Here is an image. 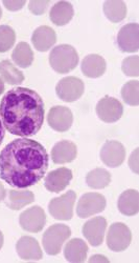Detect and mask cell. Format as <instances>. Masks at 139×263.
I'll list each match as a JSON object with an SVG mask.
<instances>
[{
  "label": "cell",
  "mask_w": 139,
  "mask_h": 263,
  "mask_svg": "<svg viewBox=\"0 0 139 263\" xmlns=\"http://www.w3.org/2000/svg\"><path fill=\"white\" fill-rule=\"evenodd\" d=\"M111 182V174L105 168H95L90 171L86 176V183L90 189L102 190Z\"/></svg>",
  "instance_id": "26"
},
{
  "label": "cell",
  "mask_w": 139,
  "mask_h": 263,
  "mask_svg": "<svg viewBox=\"0 0 139 263\" xmlns=\"http://www.w3.org/2000/svg\"><path fill=\"white\" fill-rule=\"evenodd\" d=\"M2 16H3V10L0 8V18H2Z\"/></svg>",
  "instance_id": "39"
},
{
  "label": "cell",
  "mask_w": 139,
  "mask_h": 263,
  "mask_svg": "<svg viewBox=\"0 0 139 263\" xmlns=\"http://www.w3.org/2000/svg\"><path fill=\"white\" fill-rule=\"evenodd\" d=\"M120 212L126 216H134L139 211V195L136 190L125 191L119 198Z\"/></svg>",
  "instance_id": "22"
},
{
  "label": "cell",
  "mask_w": 139,
  "mask_h": 263,
  "mask_svg": "<svg viewBox=\"0 0 139 263\" xmlns=\"http://www.w3.org/2000/svg\"><path fill=\"white\" fill-rule=\"evenodd\" d=\"M84 82L80 78L74 76L61 79L56 86L58 97L65 102L77 101L84 94Z\"/></svg>",
  "instance_id": "7"
},
{
  "label": "cell",
  "mask_w": 139,
  "mask_h": 263,
  "mask_svg": "<svg viewBox=\"0 0 139 263\" xmlns=\"http://www.w3.org/2000/svg\"><path fill=\"white\" fill-rule=\"evenodd\" d=\"M35 200V195L33 192L28 190H11L9 191L7 206L11 210L18 211L25 208Z\"/></svg>",
  "instance_id": "23"
},
{
  "label": "cell",
  "mask_w": 139,
  "mask_h": 263,
  "mask_svg": "<svg viewBox=\"0 0 139 263\" xmlns=\"http://www.w3.org/2000/svg\"><path fill=\"white\" fill-rule=\"evenodd\" d=\"M132 234L130 229L122 222L113 223L107 235V246L113 252H123L131 243Z\"/></svg>",
  "instance_id": "6"
},
{
  "label": "cell",
  "mask_w": 139,
  "mask_h": 263,
  "mask_svg": "<svg viewBox=\"0 0 139 263\" xmlns=\"http://www.w3.org/2000/svg\"><path fill=\"white\" fill-rule=\"evenodd\" d=\"M75 14L74 7L68 2H59L55 4L50 12L52 23L58 27H62L71 23Z\"/></svg>",
  "instance_id": "21"
},
{
  "label": "cell",
  "mask_w": 139,
  "mask_h": 263,
  "mask_svg": "<svg viewBox=\"0 0 139 263\" xmlns=\"http://www.w3.org/2000/svg\"><path fill=\"white\" fill-rule=\"evenodd\" d=\"M49 164V154L41 143L19 138L0 153V178L13 187L27 189L44 177Z\"/></svg>",
  "instance_id": "1"
},
{
  "label": "cell",
  "mask_w": 139,
  "mask_h": 263,
  "mask_svg": "<svg viewBox=\"0 0 139 263\" xmlns=\"http://www.w3.org/2000/svg\"><path fill=\"white\" fill-rule=\"evenodd\" d=\"M21 228L30 233H39L46 223V215L42 208L35 205L21 213L19 217Z\"/></svg>",
  "instance_id": "10"
},
{
  "label": "cell",
  "mask_w": 139,
  "mask_h": 263,
  "mask_svg": "<svg viewBox=\"0 0 139 263\" xmlns=\"http://www.w3.org/2000/svg\"><path fill=\"white\" fill-rule=\"evenodd\" d=\"M16 41L15 31L9 26H0V53L8 52Z\"/></svg>",
  "instance_id": "29"
},
{
  "label": "cell",
  "mask_w": 139,
  "mask_h": 263,
  "mask_svg": "<svg viewBox=\"0 0 139 263\" xmlns=\"http://www.w3.org/2000/svg\"><path fill=\"white\" fill-rule=\"evenodd\" d=\"M26 5V2L25 0H5L4 2V6L9 10V11H12V12H16V11H19L23 8V6Z\"/></svg>",
  "instance_id": "32"
},
{
  "label": "cell",
  "mask_w": 139,
  "mask_h": 263,
  "mask_svg": "<svg viewBox=\"0 0 139 263\" xmlns=\"http://www.w3.org/2000/svg\"><path fill=\"white\" fill-rule=\"evenodd\" d=\"M107 229V220L104 217H96L90 219L83 226V235L92 247H100L105 237Z\"/></svg>",
  "instance_id": "12"
},
{
  "label": "cell",
  "mask_w": 139,
  "mask_h": 263,
  "mask_svg": "<svg viewBox=\"0 0 139 263\" xmlns=\"http://www.w3.org/2000/svg\"><path fill=\"white\" fill-rule=\"evenodd\" d=\"M79 63L77 50L69 45L56 47L50 54L51 67L59 74H67L74 71Z\"/></svg>",
  "instance_id": "3"
},
{
  "label": "cell",
  "mask_w": 139,
  "mask_h": 263,
  "mask_svg": "<svg viewBox=\"0 0 139 263\" xmlns=\"http://www.w3.org/2000/svg\"><path fill=\"white\" fill-rule=\"evenodd\" d=\"M77 145L69 140H62L57 142L52 149V159L56 164L73 162L77 158Z\"/></svg>",
  "instance_id": "16"
},
{
  "label": "cell",
  "mask_w": 139,
  "mask_h": 263,
  "mask_svg": "<svg viewBox=\"0 0 139 263\" xmlns=\"http://www.w3.org/2000/svg\"><path fill=\"white\" fill-rule=\"evenodd\" d=\"M72 236V230L65 224H54L45 231L42 243L45 252L51 256L58 255L64 242Z\"/></svg>",
  "instance_id": "4"
},
{
  "label": "cell",
  "mask_w": 139,
  "mask_h": 263,
  "mask_svg": "<svg viewBox=\"0 0 139 263\" xmlns=\"http://www.w3.org/2000/svg\"><path fill=\"white\" fill-rule=\"evenodd\" d=\"M139 27L137 24L124 26L118 34V45L122 52L135 53L139 49Z\"/></svg>",
  "instance_id": "13"
},
{
  "label": "cell",
  "mask_w": 139,
  "mask_h": 263,
  "mask_svg": "<svg viewBox=\"0 0 139 263\" xmlns=\"http://www.w3.org/2000/svg\"><path fill=\"white\" fill-rule=\"evenodd\" d=\"M5 134H6V132H5L4 125H3V123H2V118H0V145H2V143H3V141H4Z\"/></svg>",
  "instance_id": "35"
},
{
  "label": "cell",
  "mask_w": 139,
  "mask_h": 263,
  "mask_svg": "<svg viewBox=\"0 0 139 263\" xmlns=\"http://www.w3.org/2000/svg\"><path fill=\"white\" fill-rule=\"evenodd\" d=\"M96 261H106V262H109V260L106 257L101 256V255H96V256L91 257L89 259V262H96Z\"/></svg>",
  "instance_id": "34"
},
{
  "label": "cell",
  "mask_w": 139,
  "mask_h": 263,
  "mask_svg": "<svg viewBox=\"0 0 139 263\" xmlns=\"http://www.w3.org/2000/svg\"><path fill=\"white\" fill-rule=\"evenodd\" d=\"M122 70L129 77H138L139 75V57L138 55L127 57L122 64Z\"/></svg>",
  "instance_id": "30"
},
{
  "label": "cell",
  "mask_w": 139,
  "mask_h": 263,
  "mask_svg": "<svg viewBox=\"0 0 139 263\" xmlns=\"http://www.w3.org/2000/svg\"><path fill=\"white\" fill-rule=\"evenodd\" d=\"M49 6V0H32L29 4V9L35 15H42L48 11Z\"/></svg>",
  "instance_id": "31"
},
{
  "label": "cell",
  "mask_w": 139,
  "mask_h": 263,
  "mask_svg": "<svg viewBox=\"0 0 139 263\" xmlns=\"http://www.w3.org/2000/svg\"><path fill=\"white\" fill-rule=\"evenodd\" d=\"M0 76L9 84L17 85L25 81V75L10 60L0 62Z\"/></svg>",
  "instance_id": "27"
},
{
  "label": "cell",
  "mask_w": 139,
  "mask_h": 263,
  "mask_svg": "<svg viewBox=\"0 0 139 263\" xmlns=\"http://www.w3.org/2000/svg\"><path fill=\"white\" fill-rule=\"evenodd\" d=\"M48 122L53 129L57 132H66L73 125L74 115L68 107L57 105L52 107L49 112Z\"/></svg>",
  "instance_id": "14"
},
{
  "label": "cell",
  "mask_w": 139,
  "mask_h": 263,
  "mask_svg": "<svg viewBox=\"0 0 139 263\" xmlns=\"http://www.w3.org/2000/svg\"><path fill=\"white\" fill-rule=\"evenodd\" d=\"M139 82L138 80H131L127 82L122 89V97L124 101L132 106H138L139 104Z\"/></svg>",
  "instance_id": "28"
},
{
  "label": "cell",
  "mask_w": 139,
  "mask_h": 263,
  "mask_svg": "<svg viewBox=\"0 0 139 263\" xmlns=\"http://www.w3.org/2000/svg\"><path fill=\"white\" fill-rule=\"evenodd\" d=\"M104 13L112 23H121L127 16V6L122 0H107L104 3Z\"/></svg>",
  "instance_id": "24"
},
{
  "label": "cell",
  "mask_w": 139,
  "mask_h": 263,
  "mask_svg": "<svg viewBox=\"0 0 139 263\" xmlns=\"http://www.w3.org/2000/svg\"><path fill=\"white\" fill-rule=\"evenodd\" d=\"M73 179V172L67 167H60L49 173L45 177L44 185L46 190L52 193H60L64 191Z\"/></svg>",
  "instance_id": "15"
},
{
  "label": "cell",
  "mask_w": 139,
  "mask_h": 263,
  "mask_svg": "<svg viewBox=\"0 0 139 263\" xmlns=\"http://www.w3.org/2000/svg\"><path fill=\"white\" fill-rule=\"evenodd\" d=\"M6 198V189L3 185V183L0 182V201H3Z\"/></svg>",
  "instance_id": "36"
},
{
  "label": "cell",
  "mask_w": 139,
  "mask_h": 263,
  "mask_svg": "<svg viewBox=\"0 0 139 263\" xmlns=\"http://www.w3.org/2000/svg\"><path fill=\"white\" fill-rule=\"evenodd\" d=\"M76 198V193L74 191H68L66 194L52 199L49 204L50 214L57 220H71L74 216Z\"/></svg>",
  "instance_id": "5"
},
{
  "label": "cell",
  "mask_w": 139,
  "mask_h": 263,
  "mask_svg": "<svg viewBox=\"0 0 139 263\" xmlns=\"http://www.w3.org/2000/svg\"><path fill=\"white\" fill-rule=\"evenodd\" d=\"M88 253V246L85 241L80 238L68 241L64 248V256L67 261L72 263H82L86 260Z\"/></svg>",
  "instance_id": "20"
},
{
  "label": "cell",
  "mask_w": 139,
  "mask_h": 263,
  "mask_svg": "<svg viewBox=\"0 0 139 263\" xmlns=\"http://www.w3.org/2000/svg\"><path fill=\"white\" fill-rule=\"evenodd\" d=\"M124 113V106L117 98L106 96L102 98L97 105L99 118L106 123L119 121Z\"/></svg>",
  "instance_id": "9"
},
{
  "label": "cell",
  "mask_w": 139,
  "mask_h": 263,
  "mask_svg": "<svg viewBox=\"0 0 139 263\" xmlns=\"http://www.w3.org/2000/svg\"><path fill=\"white\" fill-rule=\"evenodd\" d=\"M129 165L132 170V172H134L135 174H138V148H136L130 157L129 160Z\"/></svg>",
  "instance_id": "33"
},
{
  "label": "cell",
  "mask_w": 139,
  "mask_h": 263,
  "mask_svg": "<svg viewBox=\"0 0 139 263\" xmlns=\"http://www.w3.org/2000/svg\"><path fill=\"white\" fill-rule=\"evenodd\" d=\"M4 246V234L2 233V231H0V250H2Z\"/></svg>",
  "instance_id": "38"
},
{
  "label": "cell",
  "mask_w": 139,
  "mask_h": 263,
  "mask_svg": "<svg viewBox=\"0 0 139 263\" xmlns=\"http://www.w3.org/2000/svg\"><path fill=\"white\" fill-rule=\"evenodd\" d=\"M13 61L20 68L27 69L34 61V53L27 42H19L12 54Z\"/></svg>",
  "instance_id": "25"
},
{
  "label": "cell",
  "mask_w": 139,
  "mask_h": 263,
  "mask_svg": "<svg viewBox=\"0 0 139 263\" xmlns=\"http://www.w3.org/2000/svg\"><path fill=\"white\" fill-rule=\"evenodd\" d=\"M57 41V34L54 29L42 26L35 30L32 36V42L39 52L49 51Z\"/></svg>",
  "instance_id": "18"
},
{
  "label": "cell",
  "mask_w": 139,
  "mask_h": 263,
  "mask_svg": "<svg viewBox=\"0 0 139 263\" xmlns=\"http://www.w3.org/2000/svg\"><path fill=\"white\" fill-rule=\"evenodd\" d=\"M44 102L41 96L28 87H15L2 99L0 115L5 127L12 135L31 137L44 122Z\"/></svg>",
  "instance_id": "2"
},
{
  "label": "cell",
  "mask_w": 139,
  "mask_h": 263,
  "mask_svg": "<svg viewBox=\"0 0 139 263\" xmlns=\"http://www.w3.org/2000/svg\"><path fill=\"white\" fill-rule=\"evenodd\" d=\"M106 208V198L99 193H87L83 195L77 206V214L80 218H88L102 213Z\"/></svg>",
  "instance_id": "8"
},
{
  "label": "cell",
  "mask_w": 139,
  "mask_h": 263,
  "mask_svg": "<svg viewBox=\"0 0 139 263\" xmlns=\"http://www.w3.org/2000/svg\"><path fill=\"white\" fill-rule=\"evenodd\" d=\"M101 159L109 167H118L126 159L125 146L117 140H108L101 149Z\"/></svg>",
  "instance_id": "11"
},
{
  "label": "cell",
  "mask_w": 139,
  "mask_h": 263,
  "mask_svg": "<svg viewBox=\"0 0 139 263\" xmlns=\"http://www.w3.org/2000/svg\"><path fill=\"white\" fill-rule=\"evenodd\" d=\"M5 92V83L3 81V79L0 78V95Z\"/></svg>",
  "instance_id": "37"
},
{
  "label": "cell",
  "mask_w": 139,
  "mask_h": 263,
  "mask_svg": "<svg viewBox=\"0 0 139 263\" xmlns=\"http://www.w3.org/2000/svg\"><path fill=\"white\" fill-rule=\"evenodd\" d=\"M16 251L23 260H40L43 256L38 241L30 236H23L18 240Z\"/></svg>",
  "instance_id": "17"
},
{
  "label": "cell",
  "mask_w": 139,
  "mask_h": 263,
  "mask_svg": "<svg viewBox=\"0 0 139 263\" xmlns=\"http://www.w3.org/2000/svg\"><path fill=\"white\" fill-rule=\"evenodd\" d=\"M107 64L105 59L98 54H90L86 56L83 61L81 69L83 74L88 78H99L106 72Z\"/></svg>",
  "instance_id": "19"
}]
</instances>
